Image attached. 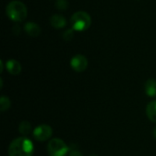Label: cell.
Returning <instances> with one entry per match:
<instances>
[{"label": "cell", "instance_id": "6da1fadb", "mask_svg": "<svg viewBox=\"0 0 156 156\" xmlns=\"http://www.w3.org/2000/svg\"><path fill=\"white\" fill-rule=\"evenodd\" d=\"M8 156H32L34 154V144L31 140L22 136L14 139L7 149Z\"/></svg>", "mask_w": 156, "mask_h": 156}, {"label": "cell", "instance_id": "7a4b0ae2", "mask_svg": "<svg viewBox=\"0 0 156 156\" xmlns=\"http://www.w3.org/2000/svg\"><path fill=\"white\" fill-rule=\"evenodd\" d=\"M5 14L10 20L14 22H22L27 16V8L21 1L14 0L6 5Z\"/></svg>", "mask_w": 156, "mask_h": 156}, {"label": "cell", "instance_id": "3957f363", "mask_svg": "<svg viewBox=\"0 0 156 156\" xmlns=\"http://www.w3.org/2000/svg\"><path fill=\"white\" fill-rule=\"evenodd\" d=\"M70 24L73 30L82 32L87 30L90 27L91 17L85 11H78L71 16Z\"/></svg>", "mask_w": 156, "mask_h": 156}, {"label": "cell", "instance_id": "277c9868", "mask_svg": "<svg viewBox=\"0 0 156 156\" xmlns=\"http://www.w3.org/2000/svg\"><path fill=\"white\" fill-rule=\"evenodd\" d=\"M69 153L68 145L58 138L51 139L48 144V154L49 156H66Z\"/></svg>", "mask_w": 156, "mask_h": 156}, {"label": "cell", "instance_id": "5b68a950", "mask_svg": "<svg viewBox=\"0 0 156 156\" xmlns=\"http://www.w3.org/2000/svg\"><path fill=\"white\" fill-rule=\"evenodd\" d=\"M53 133L52 128L48 124H40L33 131V136L37 142H45L48 140Z\"/></svg>", "mask_w": 156, "mask_h": 156}, {"label": "cell", "instance_id": "8992f818", "mask_svg": "<svg viewBox=\"0 0 156 156\" xmlns=\"http://www.w3.org/2000/svg\"><path fill=\"white\" fill-rule=\"evenodd\" d=\"M70 67L76 72H82L88 67V59L81 54L75 55L70 59Z\"/></svg>", "mask_w": 156, "mask_h": 156}, {"label": "cell", "instance_id": "52a82bcc", "mask_svg": "<svg viewBox=\"0 0 156 156\" xmlns=\"http://www.w3.org/2000/svg\"><path fill=\"white\" fill-rule=\"evenodd\" d=\"M24 30H25V32H26L28 36H30V37H38V36L40 35V32H41L40 27H39L37 23L31 22V21H29V22H27V23L25 24V26H24Z\"/></svg>", "mask_w": 156, "mask_h": 156}, {"label": "cell", "instance_id": "ba28073f", "mask_svg": "<svg viewBox=\"0 0 156 156\" xmlns=\"http://www.w3.org/2000/svg\"><path fill=\"white\" fill-rule=\"evenodd\" d=\"M50 25L55 29H61L67 26V20L63 16L58 14H54L50 17Z\"/></svg>", "mask_w": 156, "mask_h": 156}, {"label": "cell", "instance_id": "9c48e42d", "mask_svg": "<svg viewBox=\"0 0 156 156\" xmlns=\"http://www.w3.org/2000/svg\"><path fill=\"white\" fill-rule=\"evenodd\" d=\"M5 69L11 75H18L22 70L21 64L16 59H9L5 63Z\"/></svg>", "mask_w": 156, "mask_h": 156}, {"label": "cell", "instance_id": "30bf717a", "mask_svg": "<svg viewBox=\"0 0 156 156\" xmlns=\"http://www.w3.org/2000/svg\"><path fill=\"white\" fill-rule=\"evenodd\" d=\"M145 93L149 97H156V80L150 79L145 82Z\"/></svg>", "mask_w": 156, "mask_h": 156}, {"label": "cell", "instance_id": "8fae6325", "mask_svg": "<svg viewBox=\"0 0 156 156\" xmlns=\"http://www.w3.org/2000/svg\"><path fill=\"white\" fill-rule=\"evenodd\" d=\"M146 115L148 119L156 123V101H153L146 106Z\"/></svg>", "mask_w": 156, "mask_h": 156}, {"label": "cell", "instance_id": "7c38bea8", "mask_svg": "<svg viewBox=\"0 0 156 156\" xmlns=\"http://www.w3.org/2000/svg\"><path fill=\"white\" fill-rule=\"evenodd\" d=\"M18 131L24 136L28 135L30 131H31V124H30V122H27V121L21 122L20 124H19V127H18Z\"/></svg>", "mask_w": 156, "mask_h": 156}, {"label": "cell", "instance_id": "4fadbf2b", "mask_svg": "<svg viewBox=\"0 0 156 156\" xmlns=\"http://www.w3.org/2000/svg\"><path fill=\"white\" fill-rule=\"evenodd\" d=\"M11 106V101L8 97L6 96H1L0 98V110L2 112L8 110Z\"/></svg>", "mask_w": 156, "mask_h": 156}, {"label": "cell", "instance_id": "5bb4252c", "mask_svg": "<svg viewBox=\"0 0 156 156\" xmlns=\"http://www.w3.org/2000/svg\"><path fill=\"white\" fill-rule=\"evenodd\" d=\"M69 5V4L68 0H56V2H55L56 8L58 10H61V11L68 9Z\"/></svg>", "mask_w": 156, "mask_h": 156}, {"label": "cell", "instance_id": "9a60e30c", "mask_svg": "<svg viewBox=\"0 0 156 156\" xmlns=\"http://www.w3.org/2000/svg\"><path fill=\"white\" fill-rule=\"evenodd\" d=\"M74 37V30L71 28V29H67L64 33H63V38L65 40H71L72 38Z\"/></svg>", "mask_w": 156, "mask_h": 156}, {"label": "cell", "instance_id": "2e32d148", "mask_svg": "<svg viewBox=\"0 0 156 156\" xmlns=\"http://www.w3.org/2000/svg\"><path fill=\"white\" fill-rule=\"evenodd\" d=\"M69 156H83V155H82V154H81L80 152H79V151H76V150H74V151L70 152V154H69Z\"/></svg>", "mask_w": 156, "mask_h": 156}, {"label": "cell", "instance_id": "e0dca14e", "mask_svg": "<svg viewBox=\"0 0 156 156\" xmlns=\"http://www.w3.org/2000/svg\"><path fill=\"white\" fill-rule=\"evenodd\" d=\"M0 65H1V69H0V71L3 72V69H4V62H3V60L0 61Z\"/></svg>", "mask_w": 156, "mask_h": 156}, {"label": "cell", "instance_id": "ac0fdd59", "mask_svg": "<svg viewBox=\"0 0 156 156\" xmlns=\"http://www.w3.org/2000/svg\"><path fill=\"white\" fill-rule=\"evenodd\" d=\"M153 134H154V136L156 138V126L154 127V129L153 130Z\"/></svg>", "mask_w": 156, "mask_h": 156}, {"label": "cell", "instance_id": "d6986e66", "mask_svg": "<svg viewBox=\"0 0 156 156\" xmlns=\"http://www.w3.org/2000/svg\"><path fill=\"white\" fill-rule=\"evenodd\" d=\"M90 156H97V155H95V154H92V155H90Z\"/></svg>", "mask_w": 156, "mask_h": 156}]
</instances>
